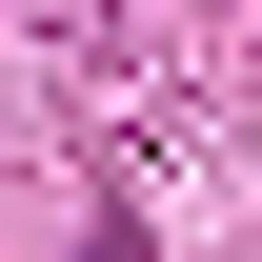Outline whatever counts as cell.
Masks as SVG:
<instances>
[{"instance_id":"obj_1","label":"cell","mask_w":262,"mask_h":262,"mask_svg":"<svg viewBox=\"0 0 262 262\" xmlns=\"http://www.w3.org/2000/svg\"><path fill=\"white\" fill-rule=\"evenodd\" d=\"M81 262H141V222H101V242H81Z\"/></svg>"}]
</instances>
